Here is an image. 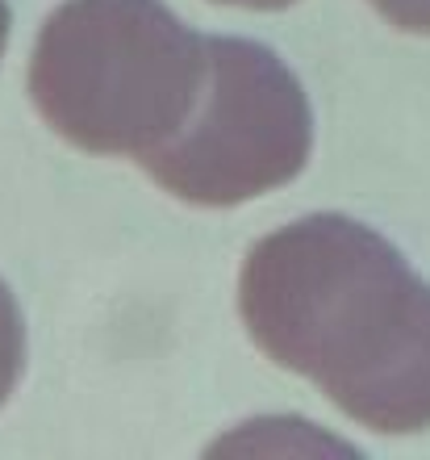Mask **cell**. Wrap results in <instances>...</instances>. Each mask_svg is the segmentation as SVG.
Segmentation results:
<instances>
[{"label":"cell","mask_w":430,"mask_h":460,"mask_svg":"<svg viewBox=\"0 0 430 460\" xmlns=\"http://www.w3.org/2000/svg\"><path fill=\"white\" fill-rule=\"evenodd\" d=\"M239 314L268 360L305 376L381 436L430 427V285L347 214H310L259 239Z\"/></svg>","instance_id":"cell-1"},{"label":"cell","mask_w":430,"mask_h":460,"mask_svg":"<svg viewBox=\"0 0 430 460\" xmlns=\"http://www.w3.org/2000/svg\"><path fill=\"white\" fill-rule=\"evenodd\" d=\"M209 80V38L163 0H67L30 59V97L47 126L92 155L146 164L176 138Z\"/></svg>","instance_id":"cell-2"},{"label":"cell","mask_w":430,"mask_h":460,"mask_svg":"<svg viewBox=\"0 0 430 460\" xmlns=\"http://www.w3.org/2000/svg\"><path fill=\"white\" fill-rule=\"evenodd\" d=\"M310 151L313 110L285 59L251 38H209L197 113L143 168L189 206L226 209L301 176Z\"/></svg>","instance_id":"cell-3"},{"label":"cell","mask_w":430,"mask_h":460,"mask_svg":"<svg viewBox=\"0 0 430 460\" xmlns=\"http://www.w3.org/2000/svg\"><path fill=\"white\" fill-rule=\"evenodd\" d=\"M25 373V318L13 289L0 280V406Z\"/></svg>","instance_id":"cell-4"},{"label":"cell","mask_w":430,"mask_h":460,"mask_svg":"<svg viewBox=\"0 0 430 460\" xmlns=\"http://www.w3.org/2000/svg\"><path fill=\"white\" fill-rule=\"evenodd\" d=\"M368 4L406 34H430V0H368Z\"/></svg>","instance_id":"cell-5"},{"label":"cell","mask_w":430,"mask_h":460,"mask_svg":"<svg viewBox=\"0 0 430 460\" xmlns=\"http://www.w3.org/2000/svg\"><path fill=\"white\" fill-rule=\"evenodd\" d=\"M217 4H239V9L272 13V9H288V4H297V0H217Z\"/></svg>","instance_id":"cell-6"},{"label":"cell","mask_w":430,"mask_h":460,"mask_svg":"<svg viewBox=\"0 0 430 460\" xmlns=\"http://www.w3.org/2000/svg\"><path fill=\"white\" fill-rule=\"evenodd\" d=\"M9 22H13V13H9V4L0 0V55H4V42H9Z\"/></svg>","instance_id":"cell-7"}]
</instances>
